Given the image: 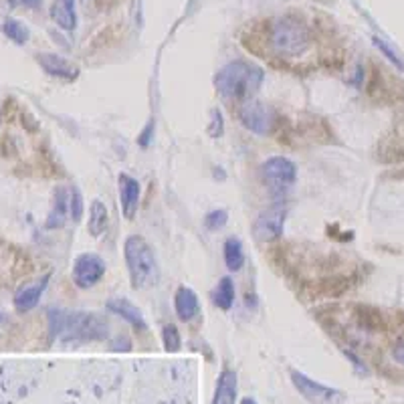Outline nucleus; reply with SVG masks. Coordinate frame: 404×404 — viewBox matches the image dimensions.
Listing matches in <instances>:
<instances>
[{"label":"nucleus","mask_w":404,"mask_h":404,"mask_svg":"<svg viewBox=\"0 0 404 404\" xmlns=\"http://www.w3.org/2000/svg\"><path fill=\"white\" fill-rule=\"evenodd\" d=\"M69 215V190L67 188H59L55 192V202L53 208L49 213V220H47V229H61L67 220Z\"/></svg>","instance_id":"obj_16"},{"label":"nucleus","mask_w":404,"mask_h":404,"mask_svg":"<svg viewBox=\"0 0 404 404\" xmlns=\"http://www.w3.org/2000/svg\"><path fill=\"white\" fill-rule=\"evenodd\" d=\"M107 309L114 311V314L119 316L121 319H126L136 330H142V332L148 330V323H145L142 311H140L130 299H126V297H114V299L107 302Z\"/></svg>","instance_id":"obj_12"},{"label":"nucleus","mask_w":404,"mask_h":404,"mask_svg":"<svg viewBox=\"0 0 404 404\" xmlns=\"http://www.w3.org/2000/svg\"><path fill=\"white\" fill-rule=\"evenodd\" d=\"M51 333L61 340H101L107 335V321L97 314L51 309Z\"/></svg>","instance_id":"obj_3"},{"label":"nucleus","mask_w":404,"mask_h":404,"mask_svg":"<svg viewBox=\"0 0 404 404\" xmlns=\"http://www.w3.org/2000/svg\"><path fill=\"white\" fill-rule=\"evenodd\" d=\"M241 404H257V403H255L253 398H243V403Z\"/></svg>","instance_id":"obj_30"},{"label":"nucleus","mask_w":404,"mask_h":404,"mask_svg":"<svg viewBox=\"0 0 404 404\" xmlns=\"http://www.w3.org/2000/svg\"><path fill=\"white\" fill-rule=\"evenodd\" d=\"M285 217H287V210L279 204H275L271 208L263 210L257 220H255V237L263 241V243H269L275 241L283 234V227H285Z\"/></svg>","instance_id":"obj_8"},{"label":"nucleus","mask_w":404,"mask_h":404,"mask_svg":"<svg viewBox=\"0 0 404 404\" xmlns=\"http://www.w3.org/2000/svg\"><path fill=\"white\" fill-rule=\"evenodd\" d=\"M259 172L263 182L269 188V192L275 194V196L287 192L297 180V166L289 158H283V156H273L267 162H263Z\"/></svg>","instance_id":"obj_5"},{"label":"nucleus","mask_w":404,"mask_h":404,"mask_svg":"<svg viewBox=\"0 0 404 404\" xmlns=\"http://www.w3.org/2000/svg\"><path fill=\"white\" fill-rule=\"evenodd\" d=\"M234 303V283L231 277H222L215 289V305L220 309H231Z\"/></svg>","instance_id":"obj_20"},{"label":"nucleus","mask_w":404,"mask_h":404,"mask_svg":"<svg viewBox=\"0 0 404 404\" xmlns=\"http://www.w3.org/2000/svg\"><path fill=\"white\" fill-rule=\"evenodd\" d=\"M53 18L63 30H73L77 25L75 16V0H57L53 6Z\"/></svg>","instance_id":"obj_18"},{"label":"nucleus","mask_w":404,"mask_h":404,"mask_svg":"<svg viewBox=\"0 0 404 404\" xmlns=\"http://www.w3.org/2000/svg\"><path fill=\"white\" fill-rule=\"evenodd\" d=\"M2 30L16 44H25L29 41V29L20 20H16V18H6L4 25H2Z\"/></svg>","instance_id":"obj_21"},{"label":"nucleus","mask_w":404,"mask_h":404,"mask_svg":"<svg viewBox=\"0 0 404 404\" xmlns=\"http://www.w3.org/2000/svg\"><path fill=\"white\" fill-rule=\"evenodd\" d=\"M37 61H39V65H41L49 75L61 77V79H67V81L75 79L77 73H79V69L73 67L67 59L59 57L55 53H39V55H37Z\"/></svg>","instance_id":"obj_11"},{"label":"nucleus","mask_w":404,"mask_h":404,"mask_svg":"<svg viewBox=\"0 0 404 404\" xmlns=\"http://www.w3.org/2000/svg\"><path fill=\"white\" fill-rule=\"evenodd\" d=\"M239 117H241V121H243V126H245L246 130H251L253 133H257V136L271 133L275 126L273 109L267 107L261 101L253 100V97L243 101V105L239 109Z\"/></svg>","instance_id":"obj_6"},{"label":"nucleus","mask_w":404,"mask_h":404,"mask_svg":"<svg viewBox=\"0 0 404 404\" xmlns=\"http://www.w3.org/2000/svg\"><path fill=\"white\" fill-rule=\"evenodd\" d=\"M124 255H126V265L130 273L131 287L133 289H148L156 285L160 279V269L156 255L148 241L133 234L126 239L124 245Z\"/></svg>","instance_id":"obj_4"},{"label":"nucleus","mask_w":404,"mask_h":404,"mask_svg":"<svg viewBox=\"0 0 404 404\" xmlns=\"http://www.w3.org/2000/svg\"><path fill=\"white\" fill-rule=\"evenodd\" d=\"M210 117H213V126H210V136L213 138H218L222 133V114L218 109H213L210 112Z\"/></svg>","instance_id":"obj_26"},{"label":"nucleus","mask_w":404,"mask_h":404,"mask_svg":"<svg viewBox=\"0 0 404 404\" xmlns=\"http://www.w3.org/2000/svg\"><path fill=\"white\" fill-rule=\"evenodd\" d=\"M105 275V261L95 253H83L73 263V281L81 289L97 285Z\"/></svg>","instance_id":"obj_7"},{"label":"nucleus","mask_w":404,"mask_h":404,"mask_svg":"<svg viewBox=\"0 0 404 404\" xmlns=\"http://www.w3.org/2000/svg\"><path fill=\"white\" fill-rule=\"evenodd\" d=\"M237 390H239V380L237 372L232 370H222L218 376L217 390L213 404H234L237 403Z\"/></svg>","instance_id":"obj_15"},{"label":"nucleus","mask_w":404,"mask_h":404,"mask_svg":"<svg viewBox=\"0 0 404 404\" xmlns=\"http://www.w3.org/2000/svg\"><path fill=\"white\" fill-rule=\"evenodd\" d=\"M311 44H314V32L299 16L285 15L269 23L267 47L275 57L285 61L299 59L309 53Z\"/></svg>","instance_id":"obj_1"},{"label":"nucleus","mask_w":404,"mask_h":404,"mask_svg":"<svg viewBox=\"0 0 404 404\" xmlns=\"http://www.w3.org/2000/svg\"><path fill=\"white\" fill-rule=\"evenodd\" d=\"M291 382H293V386L297 388V392L302 394L303 398L311 404L330 403L333 396L338 394V392L330 388V386H326V384H321V382H316V380H311L309 376L302 374V372H297V370L291 372Z\"/></svg>","instance_id":"obj_9"},{"label":"nucleus","mask_w":404,"mask_h":404,"mask_svg":"<svg viewBox=\"0 0 404 404\" xmlns=\"http://www.w3.org/2000/svg\"><path fill=\"white\" fill-rule=\"evenodd\" d=\"M392 358L398 362V364H403L404 366V342H400L398 346L392 350Z\"/></svg>","instance_id":"obj_27"},{"label":"nucleus","mask_w":404,"mask_h":404,"mask_svg":"<svg viewBox=\"0 0 404 404\" xmlns=\"http://www.w3.org/2000/svg\"><path fill=\"white\" fill-rule=\"evenodd\" d=\"M47 281H49V275H44L43 279L37 281L35 285H27V287H23L16 293L15 307L18 314H27V311L37 307V303H39L41 295L44 293V289H47Z\"/></svg>","instance_id":"obj_14"},{"label":"nucleus","mask_w":404,"mask_h":404,"mask_svg":"<svg viewBox=\"0 0 404 404\" xmlns=\"http://www.w3.org/2000/svg\"><path fill=\"white\" fill-rule=\"evenodd\" d=\"M119 184V204H121V213L124 217L131 220L138 213L140 206V182L136 178H131L130 174H119L117 178Z\"/></svg>","instance_id":"obj_10"},{"label":"nucleus","mask_w":404,"mask_h":404,"mask_svg":"<svg viewBox=\"0 0 404 404\" xmlns=\"http://www.w3.org/2000/svg\"><path fill=\"white\" fill-rule=\"evenodd\" d=\"M107 222H109L107 206L100 198H95V201L91 202V206H89V222H87L89 234L95 237V239L101 237L105 232V229H107Z\"/></svg>","instance_id":"obj_17"},{"label":"nucleus","mask_w":404,"mask_h":404,"mask_svg":"<svg viewBox=\"0 0 404 404\" xmlns=\"http://www.w3.org/2000/svg\"><path fill=\"white\" fill-rule=\"evenodd\" d=\"M162 342H164V347H166L168 352H178V350H180L182 340H180L178 328H176L174 323L164 326V330H162Z\"/></svg>","instance_id":"obj_22"},{"label":"nucleus","mask_w":404,"mask_h":404,"mask_svg":"<svg viewBox=\"0 0 404 404\" xmlns=\"http://www.w3.org/2000/svg\"><path fill=\"white\" fill-rule=\"evenodd\" d=\"M374 44H376V47H378V49H380V51H382V53H384V55H386V57H388V61H392V63H394V65H396L398 69H403V61H400V59H398V55H396V53H394V51L390 49L384 39L376 37Z\"/></svg>","instance_id":"obj_25"},{"label":"nucleus","mask_w":404,"mask_h":404,"mask_svg":"<svg viewBox=\"0 0 404 404\" xmlns=\"http://www.w3.org/2000/svg\"><path fill=\"white\" fill-rule=\"evenodd\" d=\"M227 220H229L227 210H213V213H208V215H206V218H204V225H206L210 231H218V229H222V227L227 225Z\"/></svg>","instance_id":"obj_24"},{"label":"nucleus","mask_w":404,"mask_h":404,"mask_svg":"<svg viewBox=\"0 0 404 404\" xmlns=\"http://www.w3.org/2000/svg\"><path fill=\"white\" fill-rule=\"evenodd\" d=\"M265 73L249 61L227 63L215 75V87L225 100H251L263 85Z\"/></svg>","instance_id":"obj_2"},{"label":"nucleus","mask_w":404,"mask_h":404,"mask_svg":"<svg viewBox=\"0 0 404 404\" xmlns=\"http://www.w3.org/2000/svg\"><path fill=\"white\" fill-rule=\"evenodd\" d=\"M225 253V263L231 271H239L245 265V251H243V243L237 237H229L222 246Z\"/></svg>","instance_id":"obj_19"},{"label":"nucleus","mask_w":404,"mask_h":404,"mask_svg":"<svg viewBox=\"0 0 404 404\" xmlns=\"http://www.w3.org/2000/svg\"><path fill=\"white\" fill-rule=\"evenodd\" d=\"M69 215H71L73 220H79L83 217V196H81L77 186L69 190Z\"/></svg>","instance_id":"obj_23"},{"label":"nucleus","mask_w":404,"mask_h":404,"mask_svg":"<svg viewBox=\"0 0 404 404\" xmlns=\"http://www.w3.org/2000/svg\"><path fill=\"white\" fill-rule=\"evenodd\" d=\"M23 4H27V6H30V8H37L39 4H41V0H20Z\"/></svg>","instance_id":"obj_29"},{"label":"nucleus","mask_w":404,"mask_h":404,"mask_svg":"<svg viewBox=\"0 0 404 404\" xmlns=\"http://www.w3.org/2000/svg\"><path fill=\"white\" fill-rule=\"evenodd\" d=\"M174 309L178 314V318L182 321H192L198 316V295L186 285L178 287L176 295H174Z\"/></svg>","instance_id":"obj_13"},{"label":"nucleus","mask_w":404,"mask_h":404,"mask_svg":"<svg viewBox=\"0 0 404 404\" xmlns=\"http://www.w3.org/2000/svg\"><path fill=\"white\" fill-rule=\"evenodd\" d=\"M152 130H154V121H152V124H148V128H145V131L142 133V140H140V144L142 145L150 144V133H152Z\"/></svg>","instance_id":"obj_28"}]
</instances>
